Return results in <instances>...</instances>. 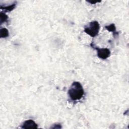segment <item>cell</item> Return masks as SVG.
I'll return each mask as SVG.
<instances>
[{
    "label": "cell",
    "instance_id": "1",
    "mask_svg": "<svg viewBox=\"0 0 129 129\" xmlns=\"http://www.w3.org/2000/svg\"><path fill=\"white\" fill-rule=\"evenodd\" d=\"M68 95L72 101L80 100L84 95V90L81 84L79 82H73L68 90Z\"/></svg>",
    "mask_w": 129,
    "mask_h": 129
},
{
    "label": "cell",
    "instance_id": "2",
    "mask_svg": "<svg viewBox=\"0 0 129 129\" xmlns=\"http://www.w3.org/2000/svg\"><path fill=\"white\" fill-rule=\"evenodd\" d=\"M100 30V25L96 21L90 22L84 27V32L92 37L97 36Z\"/></svg>",
    "mask_w": 129,
    "mask_h": 129
},
{
    "label": "cell",
    "instance_id": "3",
    "mask_svg": "<svg viewBox=\"0 0 129 129\" xmlns=\"http://www.w3.org/2000/svg\"><path fill=\"white\" fill-rule=\"evenodd\" d=\"M90 46L92 48L96 49L97 51V56L100 58L105 60L109 57L110 55V51L107 48H99L96 47L93 43L90 44Z\"/></svg>",
    "mask_w": 129,
    "mask_h": 129
},
{
    "label": "cell",
    "instance_id": "4",
    "mask_svg": "<svg viewBox=\"0 0 129 129\" xmlns=\"http://www.w3.org/2000/svg\"><path fill=\"white\" fill-rule=\"evenodd\" d=\"M22 128H38V125L37 123L32 119H28L25 120L21 126Z\"/></svg>",
    "mask_w": 129,
    "mask_h": 129
},
{
    "label": "cell",
    "instance_id": "5",
    "mask_svg": "<svg viewBox=\"0 0 129 129\" xmlns=\"http://www.w3.org/2000/svg\"><path fill=\"white\" fill-rule=\"evenodd\" d=\"M16 4H17V2H15L14 3L12 4L11 5H7V6H1L0 8L1 9L6 10L7 11L10 12V11H12V10H13L15 8V7L16 6Z\"/></svg>",
    "mask_w": 129,
    "mask_h": 129
},
{
    "label": "cell",
    "instance_id": "6",
    "mask_svg": "<svg viewBox=\"0 0 129 129\" xmlns=\"http://www.w3.org/2000/svg\"><path fill=\"white\" fill-rule=\"evenodd\" d=\"M105 28L108 31L112 32L113 33L114 36H115V35H117V33L116 31V27H115L114 24H111L109 25L105 26Z\"/></svg>",
    "mask_w": 129,
    "mask_h": 129
},
{
    "label": "cell",
    "instance_id": "7",
    "mask_svg": "<svg viewBox=\"0 0 129 129\" xmlns=\"http://www.w3.org/2000/svg\"><path fill=\"white\" fill-rule=\"evenodd\" d=\"M1 38H6L9 35V31L6 28H2L1 29Z\"/></svg>",
    "mask_w": 129,
    "mask_h": 129
},
{
    "label": "cell",
    "instance_id": "8",
    "mask_svg": "<svg viewBox=\"0 0 129 129\" xmlns=\"http://www.w3.org/2000/svg\"><path fill=\"white\" fill-rule=\"evenodd\" d=\"M8 20V16L6 14H5L3 12H1V13H0V21H1L0 24H1V25H2L3 23L7 22Z\"/></svg>",
    "mask_w": 129,
    "mask_h": 129
},
{
    "label": "cell",
    "instance_id": "9",
    "mask_svg": "<svg viewBox=\"0 0 129 129\" xmlns=\"http://www.w3.org/2000/svg\"><path fill=\"white\" fill-rule=\"evenodd\" d=\"M87 2L88 3L91 4H95L97 3L101 2V1H87Z\"/></svg>",
    "mask_w": 129,
    "mask_h": 129
}]
</instances>
